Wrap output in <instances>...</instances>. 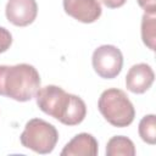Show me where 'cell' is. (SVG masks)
I'll return each mask as SVG.
<instances>
[{"instance_id":"1","label":"cell","mask_w":156,"mask_h":156,"mask_svg":"<svg viewBox=\"0 0 156 156\" xmlns=\"http://www.w3.org/2000/svg\"><path fill=\"white\" fill-rule=\"evenodd\" d=\"M35 101L44 113L66 126H77L87 116V106L83 99L66 93L57 85L39 88L35 94Z\"/></svg>"},{"instance_id":"2","label":"cell","mask_w":156,"mask_h":156,"mask_svg":"<svg viewBox=\"0 0 156 156\" xmlns=\"http://www.w3.org/2000/svg\"><path fill=\"white\" fill-rule=\"evenodd\" d=\"M40 88V76L28 63L0 66V95L24 102L33 99Z\"/></svg>"},{"instance_id":"3","label":"cell","mask_w":156,"mask_h":156,"mask_svg":"<svg viewBox=\"0 0 156 156\" xmlns=\"http://www.w3.org/2000/svg\"><path fill=\"white\" fill-rule=\"evenodd\" d=\"M98 108L102 117L117 128L128 127L135 117V110L128 95L117 88H110L101 93Z\"/></svg>"},{"instance_id":"4","label":"cell","mask_w":156,"mask_h":156,"mask_svg":"<svg viewBox=\"0 0 156 156\" xmlns=\"http://www.w3.org/2000/svg\"><path fill=\"white\" fill-rule=\"evenodd\" d=\"M58 140L57 129L49 122L41 118H32L26 126L20 136L22 146L33 150L37 154H50Z\"/></svg>"},{"instance_id":"5","label":"cell","mask_w":156,"mask_h":156,"mask_svg":"<svg viewBox=\"0 0 156 156\" xmlns=\"http://www.w3.org/2000/svg\"><path fill=\"white\" fill-rule=\"evenodd\" d=\"M94 71L105 79L116 78L123 66V55L115 45H101L96 48L91 56Z\"/></svg>"},{"instance_id":"6","label":"cell","mask_w":156,"mask_h":156,"mask_svg":"<svg viewBox=\"0 0 156 156\" xmlns=\"http://www.w3.org/2000/svg\"><path fill=\"white\" fill-rule=\"evenodd\" d=\"M9 22L17 27H26L34 22L38 15L35 0H9L5 7Z\"/></svg>"},{"instance_id":"7","label":"cell","mask_w":156,"mask_h":156,"mask_svg":"<svg viewBox=\"0 0 156 156\" xmlns=\"http://www.w3.org/2000/svg\"><path fill=\"white\" fill-rule=\"evenodd\" d=\"M62 4L65 12L82 23H93L102 13L98 0H63Z\"/></svg>"},{"instance_id":"8","label":"cell","mask_w":156,"mask_h":156,"mask_svg":"<svg viewBox=\"0 0 156 156\" xmlns=\"http://www.w3.org/2000/svg\"><path fill=\"white\" fill-rule=\"evenodd\" d=\"M154 79L155 73L150 65L136 63L129 68L126 76V87L134 94H143L151 88Z\"/></svg>"},{"instance_id":"9","label":"cell","mask_w":156,"mask_h":156,"mask_svg":"<svg viewBox=\"0 0 156 156\" xmlns=\"http://www.w3.org/2000/svg\"><path fill=\"white\" fill-rule=\"evenodd\" d=\"M99 144L89 133H79L71 139L61 151V156H96Z\"/></svg>"},{"instance_id":"10","label":"cell","mask_w":156,"mask_h":156,"mask_svg":"<svg viewBox=\"0 0 156 156\" xmlns=\"http://www.w3.org/2000/svg\"><path fill=\"white\" fill-rule=\"evenodd\" d=\"M106 155L107 156H134L135 155V146L134 143L123 135H115L112 136L106 145Z\"/></svg>"},{"instance_id":"11","label":"cell","mask_w":156,"mask_h":156,"mask_svg":"<svg viewBox=\"0 0 156 156\" xmlns=\"http://www.w3.org/2000/svg\"><path fill=\"white\" fill-rule=\"evenodd\" d=\"M141 39L143 43L150 49L155 50L156 40V17L155 13L145 12L141 17Z\"/></svg>"},{"instance_id":"12","label":"cell","mask_w":156,"mask_h":156,"mask_svg":"<svg viewBox=\"0 0 156 156\" xmlns=\"http://www.w3.org/2000/svg\"><path fill=\"white\" fill-rule=\"evenodd\" d=\"M139 136L143 141L154 145L156 143V116L146 115L139 122Z\"/></svg>"},{"instance_id":"13","label":"cell","mask_w":156,"mask_h":156,"mask_svg":"<svg viewBox=\"0 0 156 156\" xmlns=\"http://www.w3.org/2000/svg\"><path fill=\"white\" fill-rule=\"evenodd\" d=\"M11 44H12L11 33L6 28L0 27V54L5 52L7 49H10Z\"/></svg>"},{"instance_id":"14","label":"cell","mask_w":156,"mask_h":156,"mask_svg":"<svg viewBox=\"0 0 156 156\" xmlns=\"http://www.w3.org/2000/svg\"><path fill=\"white\" fill-rule=\"evenodd\" d=\"M139 6L147 13H156V0H138Z\"/></svg>"},{"instance_id":"15","label":"cell","mask_w":156,"mask_h":156,"mask_svg":"<svg viewBox=\"0 0 156 156\" xmlns=\"http://www.w3.org/2000/svg\"><path fill=\"white\" fill-rule=\"evenodd\" d=\"M102 4L108 9H117L126 4L127 0H101Z\"/></svg>"}]
</instances>
